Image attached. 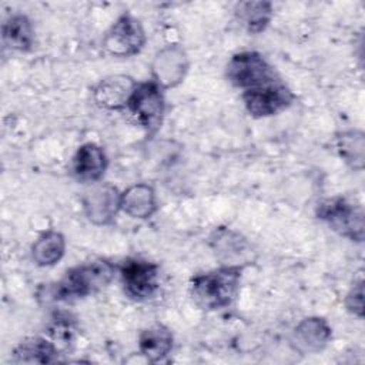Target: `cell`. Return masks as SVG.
Segmentation results:
<instances>
[{
    "mask_svg": "<svg viewBox=\"0 0 365 365\" xmlns=\"http://www.w3.org/2000/svg\"><path fill=\"white\" fill-rule=\"evenodd\" d=\"M107 168V157L104 150L94 144H83L73 158V174L78 181L94 182L103 177Z\"/></svg>",
    "mask_w": 365,
    "mask_h": 365,
    "instance_id": "4fadbf2b",
    "label": "cell"
},
{
    "mask_svg": "<svg viewBox=\"0 0 365 365\" xmlns=\"http://www.w3.org/2000/svg\"><path fill=\"white\" fill-rule=\"evenodd\" d=\"M3 44L16 51H27L33 46L34 31L27 16L17 13L11 14L3 23Z\"/></svg>",
    "mask_w": 365,
    "mask_h": 365,
    "instance_id": "e0dca14e",
    "label": "cell"
},
{
    "mask_svg": "<svg viewBox=\"0 0 365 365\" xmlns=\"http://www.w3.org/2000/svg\"><path fill=\"white\" fill-rule=\"evenodd\" d=\"M188 56L182 47L170 44L161 48L151 64L154 81L161 88H171L178 86L188 71Z\"/></svg>",
    "mask_w": 365,
    "mask_h": 365,
    "instance_id": "9c48e42d",
    "label": "cell"
},
{
    "mask_svg": "<svg viewBox=\"0 0 365 365\" xmlns=\"http://www.w3.org/2000/svg\"><path fill=\"white\" fill-rule=\"evenodd\" d=\"M336 148L344 161L355 170L364 167L365 141L361 131H346L336 138Z\"/></svg>",
    "mask_w": 365,
    "mask_h": 365,
    "instance_id": "ffe728a7",
    "label": "cell"
},
{
    "mask_svg": "<svg viewBox=\"0 0 365 365\" xmlns=\"http://www.w3.org/2000/svg\"><path fill=\"white\" fill-rule=\"evenodd\" d=\"M124 292L135 299L145 301L155 295L160 288L158 265L144 259H127L120 267Z\"/></svg>",
    "mask_w": 365,
    "mask_h": 365,
    "instance_id": "ba28073f",
    "label": "cell"
},
{
    "mask_svg": "<svg viewBox=\"0 0 365 365\" xmlns=\"http://www.w3.org/2000/svg\"><path fill=\"white\" fill-rule=\"evenodd\" d=\"M138 348L150 362L163 361L171 352L173 334L161 324L151 325L141 331L138 336Z\"/></svg>",
    "mask_w": 365,
    "mask_h": 365,
    "instance_id": "9a60e30c",
    "label": "cell"
},
{
    "mask_svg": "<svg viewBox=\"0 0 365 365\" xmlns=\"http://www.w3.org/2000/svg\"><path fill=\"white\" fill-rule=\"evenodd\" d=\"M242 264H228L192 277L190 292L194 302L207 311L230 307L238 295Z\"/></svg>",
    "mask_w": 365,
    "mask_h": 365,
    "instance_id": "6da1fadb",
    "label": "cell"
},
{
    "mask_svg": "<svg viewBox=\"0 0 365 365\" xmlns=\"http://www.w3.org/2000/svg\"><path fill=\"white\" fill-rule=\"evenodd\" d=\"M145 43V33L138 19L130 13L121 14L103 38L104 50L114 57L137 54Z\"/></svg>",
    "mask_w": 365,
    "mask_h": 365,
    "instance_id": "8992f818",
    "label": "cell"
},
{
    "mask_svg": "<svg viewBox=\"0 0 365 365\" xmlns=\"http://www.w3.org/2000/svg\"><path fill=\"white\" fill-rule=\"evenodd\" d=\"M114 265L106 259L83 262L66 272L53 287V297L58 301L83 298L107 287L114 277Z\"/></svg>",
    "mask_w": 365,
    "mask_h": 365,
    "instance_id": "7a4b0ae2",
    "label": "cell"
},
{
    "mask_svg": "<svg viewBox=\"0 0 365 365\" xmlns=\"http://www.w3.org/2000/svg\"><path fill=\"white\" fill-rule=\"evenodd\" d=\"M127 107L147 133L153 134L161 127L165 104L161 87L155 81L137 83Z\"/></svg>",
    "mask_w": 365,
    "mask_h": 365,
    "instance_id": "5b68a950",
    "label": "cell"
},
{
    "mask_svg": "<svg viewBox=\"0 0 365 365\" xmlns=\"http://www.w3.org/2000/svg\"><path fill=\"white\" fill-rule=\"evenodd\" d=\"M121 210L131 218H150L155 210V192L148 184H134L121 194Z\"/></svg>",
    "mask_w": 365,
    "mask_h": 365,
    "instance_id": "5bb4252c",
    "label": "cell"
},
{
    "mask_svg": "<svg viewBox=\"0 0 365 365\" xmlns=\"http://www.w3.org/2000/svg\"><path fill=\"white\" fill-rule=\"evenodd\" d=\"M235 14L244 27L252 33H261L272 19V4L269 1H242L237 4Z\"/></svg>",
    "mask_w": 365,
    "mask_h": 365,
    "instance_id": "d6986e66",
    "label": "cell"
},
{
    "mask_svg": "<svg viewBox=\"0 0 365 365\" xmlns=\"http://www.w3.org/2000/svg\"><path fill=\"white\" fill-rule=\"evenodd\" d=\"M294 100V93L279 80H274L242 93V101L247 111L257 118L274 115L289 107Z\"/></svg>",
    "mask_w": 365,
    "mask_h": 365,
    "instance_id": "52a82bcc",
    "label": "cell"
},
{
    "mask_svg": "<svg viewBox=\"0 0 365 365\" xmlns=\"http://www.w3.org/2000/svg\"><path fill=\"white\" fill-rule=\"evenodd\" d=\"M227 78L232 86L244 91L278 80L272 67L255 51L234 54L227 64Z\"/></svg>",
    "mask_w": 365,
    "mask_h": 365,
    "instance_id": "277c9868",
    "label": "cell"
},
{
    "mask_svg": "<svg viewBox=\"0 0 365 365\" xmlns=\"http://www.w3.org/2000/svg\"><path fill=\"white\" fill-rule=\"evenodd\" d=\"M137 83L124 74H115L101 80L94 88V101L108 110L127 107Z\"/></svg>",
    "mask_w": 365,
    "mask_h": 365,
    "instance_id": "8fae6325",
    "label": "cell"
},
{
    "mask_svg": "<svg viewBox=\"0 0 365 365\" xmlns=\"http://www.w3.org/2000/svg\"><path fill=\"white\" fill-rule=\"evenodd\" d=\"M345 307L351 314L356 315L358 318L364 317V282L362 281H359L351 288V291L345 298Z\"/></svg>",
    "mask_w": 365,
    "mask_h": 365,
    "instance_id": "44dd1931",
    "label": "cell"
},
{
    "mask_svg": "<svg viewBox=\"0 0 365 365\" xmlns=\"http://www.w3.org/2000/svg\"><path fill=\"white\" fill-rule=\"evenodd\" d=\"M66 250V240L57 231L41 234L31 247L33 261L40 267L54 265L61 259Z\"/></svg>",
    "mask_w": 365,
    "mask_h": 365,
    "instance_id": "ac0fdd59",
    "label": "cell"
},
{
    "mask_svg": "<svg viewBox=\"0 0 365 365\" xmlns=\"http://www.w3.org/2000/svg\"><path fill=\"white\" fill-rule=\"evenodd\" d=\"M87 218L97 225L110 224L121 208V194L111 184H100L91 188L83 198Z\"/></svg>",
    "mask_w": 365,
    "mask_h": 365,
    "instance_id": "30bf717a",
    "label": "cell"
},
{
    "mask_svg": "<svg viewBox=\"0 0 365 365\" xmlns=\"http://www.w3.org/2000/svg\"><path fill=\"white\" fill-rule=\"evenodd\" d=\"M317 217L335 232L352 241L364 240V211L344 197H332L318 202Z\"/></svg>",
    "mask_w": 365,
    "mask_h": 365,
    "instance_id": "3957f363",
    "label": "cell"
},
{
    "mask_svg": "<svg viewBox=\"0 0 365 365\" xmlns=\"http://www.w3.org/2000/svg\"><path fill=\"white\" fill-rule=\"evenodd\" d=\"M57 359V346L41 336L26 338L13 351V361L19 364H48Z\"/></svg>",
    "mask_w": 365,
    "mask_h": 365,
    "instance_id": "2e32d148",
    "label": "cell"
},
{
    "mask_svg": "<svg viewBox=\"0 0 365 365\" xmlns=\"http://www.w3.org/2000/svg\"><path fill=\"white\" fill-rule=\"evenodd\" d=\"M332 335L331 327L324 318H304L294 329L292 342L302 354H315L322 351Z\"/></svg>",
    "mask_w": 365,
    "mask_h": 365,
    "instance_id": "7c38bea8",
    "label": "cell"
}]
</instances>
